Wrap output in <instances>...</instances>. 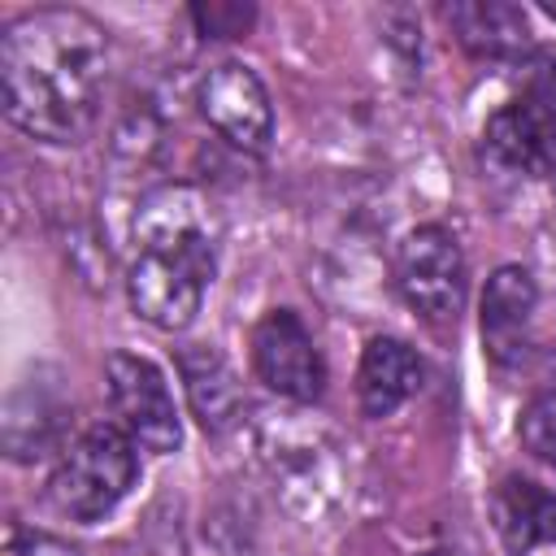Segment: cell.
Here are the masks:
<instances>
[{
  "mask_svg": "<svg viewBox=\"0 0 556 556\" xmlns=\"http://www.w3.org/2000/svg\"><path fill=\"white\" fill-rule=\"evenodd\" d=\"M543 13H547V17H552V22H556V4H543Z\"/></svg>",
  "mask_w": 556,
  "mask_h": 556,
  "instance_id": "d6986e66",
  "label": "cell"
},
{
  "mask_svg": "<svg viewBox=\"0 0 556 556\" xmlns=\"http://www.w3.org/2000/svg\"><path fill=\"white\" fill-rule=\"evenodd\" d=\"M109 74V35L78 9H39L17 17L0 43L4 117L43 143H78Z\"/></svg>",
  "mask_w": 556,
  "mask_h": 556,
  "instance_id": "6da1fadb",
  "label": "cell"
},
{
  "mask_svg": "<svg viewBox=\"0 0 556 556\" xmlns=\"http://www.w3.org/2000/svg\"><path fill=\"white\" fill-rule=\"evenodd\" d=\"M252 365L256 378L274 391L287 395L295 404H313L326 387V365L321 352L313 343V334L304 330V321L291 308H269L256 330H252Z\"/></svg>",
  "mask_w": 556,
  "mask_h": 556,
  "instance_id": "8992f818",
  "label": "cell"
},
{
  "mask_svg": "<svg viewBox=\"0 0 556 556\" xmlns=\"http://www.w3.org/2000/svg\"><path fill=\"white\" fill-rule=\"evenodd\" d=\"M200 113H204V122L226 143H235L243 152H265L269 139H274L269 91L239 61H222V65H213L204 74V83H200Z\"/></svg>",
  "mask_w": 556,
  "mask_h": 556,
  "instance_id": "52a82bcc",
  "label": "cell"
},
{
  "mask_svg": "<svg viewBox=\"0 0 556 556\" xmlns=\"http://www.w3.org/2000/svg\"><path fill=\"white\" fill-rule=\"evenodd\" d=\"M139 256L126 274L130 308L156 330H187L217 269V230L200 191L156 187L135 213Z\"/></svg>",
  "mask_w": 556,
  "mask_h": 556,
  "instance_id": "7a4b0ae2",
  "label": "cell"
},
{
  "mask_svg": "<svg viewBox=\"0 0 556 556\" xmlns=\"http://www.w3.org/2000/svg\"><path fill=\"white\" fill-rule=\"evenodd\" d=\"M61 426V408L35 391V387H17L9 400V417H4V443L13 460H35L43 456V447L56 439Z\"/></svg>",
  "mask_w": 556,
  "mask_h": 556,
  "instance_id": "5bb4252c",
  "label": "cell"
},
{
  "mask_svg": "<svg viewBox=\"0 0 556 556\" xmlns=\"http://www.w3.org/2000/svg\"><path fill=\"white\" fill-rule=\"evenodd\" d=\"M421 387V361L404 339H369L356 369V400L365 417H391Z\"/></svg>",
  "mask_w": 556,
  "mask_h": 556,
  "instance_id": "8fae6325",
  "label": "cell"
},
{
  "mask_svg": "<svg viewBox=\"0 0 556 556\" xmlns=\"http://www.w3.org/2000/svg\"><path fill=\"white\" fill-rule=\"evenodd\" d=\"M191 17L208 39H235L252 26L256 13H252V4H195Z\"/></svg>",
  "mask_w": 556,
  "mask_h": 556,
  "instance_id": "e0dca14e",
  "label": "cell"
},
{
  "mask_svg": "<svg viewBox=\"0 0 556 556\" xmlns=\"http://www.w3.org/2000/svg\"><path fill=\"white\" fill-rule=\"evenodd\" d=\"M491 526L508 556H530L556 547V495L530 478H504L491 491Z\"/></svg>",
  "mask_w": 556,
  "mask_h": 556,
  "instance_id": "30bf717a",
  "label": "cell"
},
{
  "mask_svg": "<svg viewBox=\"0 0 556 556\" xmlns=\"http://www.w3.org/2000/svg\"><path fill=\"white\" fill-rule=\"evenodd\" d=\"M552 222H556V195H552Z\"/></svg>",
  "mask_w": 556,
  "mask_h": 556,
  "instance_id": "44dd1931",
  "label": "cell"
},
{
  "mask_svg": "<svg viewBox=\"0 0 556 556\" xmlns=\"http://www.w3.org/2000/svg\"><path fill=\"white\" fill-rule=\"evenodd\" d=\"M104 387H109V408H113V426H122L135 447L143 452H174L182 443V421L169 395L165 374L130 352H113L104 361Z\"/></svg>",
  "mask_w": 556,
  "mask_h": 556,
  "instance_id": "277c9868",
  "label": "cell"
},
{
  "mask_svg": "<svg viewBox=\"0 0 556 556\" xmlns=\"http://www.w3.org/2000/svg\"><path fill=\"white\" fill-rule=\"evenodd\" d=\"M174 361H178V378L187 387L191 417L208 434H226L230 426H239L248 400H243V387H239L235 369L226 365V356L208 343H187V348H178Z\"/></svg>",
  "mask_w": 556,
  "mask_h": 556,
  "instance_id": "ba28073f",
  "label": "cell"
},
{
  "mask_svg": "<svg viewBox=\"0 0 556 556\" xmlns=\"http://www.w3.org/2000/svg\"><path fill=\"white\" fill-rule=\"evenodd\" d=\"M395 287L426 321H452L465 304V256L452 230L417 226L395 252Z\"/></svg>",
  "mask_w": 556,
  "mask_h": 556,
  "instance_id": "5b68a950",
  "label": "cell"
},
{
  "mask_svg": "<svg viewBox=\"0 0 556 556\" xmlns=\"http://www.w3.org/2000/svg\"><path fill=\"white\" fill-rule=\"evenodd\" d=\"M534 304H539V287H534L530 269L500 265L486 278V291H482V343L500 365L521 361Z\"/></svg>",
  "mask_w": 556,
  "mask_h": 556,
  "instance_id": "9c48e42d",
  "label": "cell"
},
{
  "mask_svg": "<svg viewBox=\"0 0 556 556\" xmlns=\"http://www.w3.org/2000/svg\"><path fill=\"white\" fill-rule=\"evenodd\" d=\"M521 109L534 117V126L543 130V139L556 148V56H543V61L530 70Z\"/></svg>",
  "mask_w": 556,
  "mask_h": 556,
  "instance_id": "2e32d148",
  "label": "cell"
},
{
  "mask_svg": "<svg viewBox=\"0 0 556 556\" xmlns=\"http://www.w3.org/2000/svg\"><path fill=\"white\" fill-rule=\"evenodd\" d=\"M517 430H521L526 452H530L534 460H543L547 469H556V387L539 391V395L526 404Z\"/></svg>",
  "mask_w": 556,
  "mask_h": 556,
  "instance_id": "9a60e30c",
  "label": "cell"
},
{
  "mask_svg": "<svg viewBox=\"0 0 556 556\" xmlns=\"http://www.w3.org/2000/svg\"><path fill=\"white\" fill-rule=\"evenodd\" d=\"M486 152L500 161V165H508V169H521V174H539V169H547L552 165V156H556V148L543 139V130L534 126V117L521 109V100H513V104H504L491 122H486Z\"/></svg>",
  "mask_w": 556,
  "mask_h": 556,
  "instance_id": "4fadbf2b",
  "label": "cell"
},
{
  "mask_svg": "<svg viewBox=\"0 0 556 556\" xmlns=\"http://www.w3.org/2000/svg\"><path fill=\"white\" fill-rule=\"evenodd\" d=\"M421 556H447V552H421Z\"/></svg>",
  "mask_w": 556,
  "mask_h": 556,
  "instance_id": "ffe728a7",
  "label": "cell"
},
{
  "mask_svg": "<svg viewBox=\"0 0 556 556\" xmlns=\"http://www.w3.org/2000/svg\"><path fill=\"white\" fill-rule=\"evenodd\" d=\"M447 22L456 26L460 43L473 56H491V61H513L530 48V26L526 13L500 0H473V4H452Z\"/></svg>",
  "mask_w": 556,
  "mask_h": 556,
  "instance_id": "7c38bea8",
  "label": "cell"
},
{
  "mask_svg": "<svg viewBox=\"0 0 556 556\" xmlns=\"http://www.w3.org/2000/svg\"><path fill=\"white\" fill-rule=\"evenodd\" d=\"M135 478H139L135 439L122 426H91L61 452L48 478V495L65 517L91 526L104 521L126 500Z\"/></svg>",
  "mask_w": 556,
  "mask_h": 556,
  "instance_id": "3957f363",
  "label": "cell"
},
{
  "mask_svg": "<svg viewBox=\"0 0 556 556\" xmlns=\"http://www.w3.org/2000/svg\"><path fill=\"white\" fill-rule=\"evenodd\" d=\"M4 556H83V552L70 547L65 539H52V534H17V530H13Z\"/></svg>",
  "mask_w": 556,
  "mask_h": 556,
  "instance_id": "ac0fdd59",
  "label": "cell"
}]
</instances>
